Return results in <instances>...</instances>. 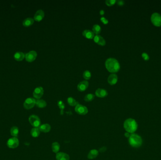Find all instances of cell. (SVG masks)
<instances>
[{"label":"cell","mask_w":161,"mask_h":160,"mask_svg":"<svg viewBox=\"0 0 161 160\" xmlns=\"http://www.w3.org/2000/svg\"><path fill=\"white\" fill-rule=\"evenodd\" d=\"M116 3L119 6H123L124 4V2L122 0H119L118 1H116Z\"/></svg>","instance_id":"35"},{"label":"cell","mask_w":161,"mask_h":160,"mask_svg":"<svg viewBox=\"0 0 161 160\" xmlns=\"http://www.w3.org/2000/svg\"><path fill=\"white\" fill-rule=\"evenodd\" d=\"M67 103L71 106H76L78 104L76 100L72 97H69L67 98Z\"/></svg>","instance_id":"27"},{"label":"cell","mask_w":161,"mask_h":160,"mask_svg":"<svg viewBox=\"0 0 161 160\" xmlns=\"http://www.w3.org/2000/svg\"><path fill=\"white\" fill-rule=\"evenodd\" d=\"M56 159L57 160H69L70 156L67 153L58 152L56 153Z\"/></svg>","instance_id":"13"},{"label":"cell","mask_w":161,"mask_h":160,"mask_svg":"<svg viewBox=\"0 0 161 160\" xmlns=\"http://www.w3.org/2000/svg\"><path fill=\"white\" fill-rule=\"evenodd\" d=\"M95 95L92 93H88L84 96V100L86 102L91 101L94 100Z\"/></svg>","instance_id":"28"},{"label":"cell","mask_w":161,"mask_h":160,"mask_svg":"<svg viewBox=\"0 0 161 160\" xmlns=\"http://www.w3.org/2000/svg\"><path fill=\"white\" fill-rule=\"evenodd\" d=\"M99 13H100V14L102 16L105 14V11L103 10H100V11H99Z\"/></svg>","instance_id":"37"},{"label":"cell","mask_w":161,"mask_h":160,"mask_svg":"<svg viewBox=\"0 0 161 160\" xmlns=\"http://www.w3.org/2000/svg\"><path fill=\"white\" fill-rule=\"evenodd\" d=\"M93 39L94 42L95 43H97L99 45L104 46L106 45V42L105 40L104 39L103 37H102L100 35H96L94 36Z\"/></svg>","instance_id":"14"},{"label":"cell","mask_w":161,"mask_h":160,"mask_svg":"<svg viewBox=\"0 0 161 160\" xmlns=\"http://www.w3.org/2000/svg\"><path fill=\"white\" fill-rule=\"evenodd\" d=\"M60 146L59 144L57 142H54L51 145V148L53 153H57L59 152V151L60 150Z\"/></svg>","instance_id":"24"},{"label":"cell","mask_w":161,"mask_h":160,"mask_svg":"<svg viewBox=\"0 0 161 160\" xmlns=\"http://www.w3.org/2000/svg\"><path fill=\"white\" fill-rule=\"evenodd\" d=\"M152 23L155 26H161V16L158 13H154L151 17Z\"/></svg>","instance_id":"5"},{"label":"cell","mask_w":161,"mask_h":160,"mask_svg":"<svg viewBox=\"0 0 161 160\" xmlns=\"http://www.w3.org/2000/svg\"><path fill=\"white\" fill-rule=\"evenodd\" d=\"M25 55L23 53L17 52L15 54L14 58L17 61H21L24 59Z\"/></svg>","instance_id":"20"},{"label":"cell","mask_w":161,"mask_h":160,"mask_svg":"<svg viewBox=\"0 0 161 160\" xmlns=\"http://www.w3.org/2000/svg\"><path fill=\"white\" fill-rule=\"evenodd\" d=\"M118 81V76L116 74H110L108 79V81L111 85H114L116 84Z\"/></svg>","instance_id":"16"},{"label":"cell","mask_w":161,"mask_h":160,"mask_svg":"<svg viewBox=\"0 0 161 160\" xmlns=\"http://www.w3.org/2000/svg\"><path fill=\"white\" fill-rule=\"evenodd\" d=\"M58 105L60 110V114L63 115L64 110L65 109V105L62 100H59L58 102Z\"/></svg>","instance_id":"29"},{"label":"cell","mask_w":161,"mask_h":160,"mask_svg":"<svg viewBox=\"0 0 161 160\" xmlns=\"http://www.w3.org/2000/svg\"><path fill=\"white\" fill-rule=\"evenodd\" d=\"M40 131L39 128H32L30 131V134L34 138H37L40 134Z\"/></svg>","instance_id":"23"},{"label":"cell","mask_w":161,"mask_h":160,"mask_svg":"<svg viewBox=\"0 0 161 160\" xmlns=\"http://www.w3.org/2000/svg\"><path fill=\"white\" fill-rule=\"evenodd\" d=\"M89 84L88 81L86 80H84L80 82L77 85V89L81 92L85 91L88 88Z\"/></svg>","instance_id":"11"},{"label":"cell","mask_w":161,"mask_h":160,"mask_svg":"<svg viewBox=\"0 0 161 160\" xmlns=\"http://www.w3.org/2000/svg\"><path fill=\"white\" fill-rule=\"evenodd\" d=\"M19 140L16 137H12L8 140L7 145L10 148L14 149L19 146Z\"/></svg>","instance_id":"8"},{"label":"cell","mask_w":161,"mask_h":160,"mask_svg":"<svg viewBox=\"0 0 161 160\" xmlns=\"http://www.w3.org/2000/svg\"><path fill=\"white\" fill-rule=\"evenodd\" d=\"M34 19L31 17L26 18L23 22V25L25 27H29L34 24Z\"/></svg>","instance_id":"21"},{"label":"cell","mask_w":161,"mask_h":160,"mask_svg":"<svg viewBox=\"0 0 161 160\" xmlns=\"http://www.w3.org/2000/svg\"><path fill=\"white\" fill-rule=\"evenodd\" d=\"M106 69L111 73H116L120 69V65L117 60L114 58H109L105 62Z\"/></svg>","instance_id":"1"},{"label":"cell","mask_w":161,"mask_h":160,"mask_svg":"<svg viewBox=\"0 0 161 160\" xmlns=\"http://www.w3.org/2000/svg\"><path fill=\"white\" fill-rule=\"evenodd\" d=\"M142 57L144 58L145 60H148L149 59V57L148 55L146 53H143L142 54Z\"/></svg>","instance_id":"33"},{"label":"cell","mask_w":161,"mask_h":160,"mask_svg":"<svg viewBox=\"0 0 161 160\" xmlns=\"http://www.w3.org/2000/svg\"><path fill=\"white\" fill-rule=\"evenodd\" d=\"M99 151L96 149H92L89 152L87 155V157L90 160L94 159L99 155Z\"/></svg>","instance_id":"18"},{"label":"cell","mask_w":161,"mask_h":160,"mask_svg":"<svg viewBox=\"0 0 161 160\" xmlns=\"http://www.w3.org/2000/svg\"><path fill=\"white\" fill-rule=\"evenodd\" d=\"M106 4L108 6H111L114 5L116 3V0H106Z\"/></svg>","instance_id":"31"},{"label":"cell","mask_w":161,"mask_h":160,"mask_svg":"<svg viewBox=\"0 0 161 160\" xmlns=\"http://www.w3.org/2000/svg\"><path fill=\"white\" fill-rule=\"evenodd\" d=\"M95 95L99 98H105L108 95V92L105 89L98 88L95 91Z\"/></svg>","instance_id":"12"},{"label":"cell","mask_w":161,"mask_h":160,"mask_svg":"<svg viewBox=\"0 0 161 160\" xmlns=\"http://www.w3.org/2000/svg\"><path fill=\"white\" fill-rule=\"evenodd\" d=\"M29 123L34 128H39L41 125V120L36 115H32L28 118Z\"/></svg>","instance_id":"4"},{"label":"cell","mask_w":161,"mask_h":160,"mask_svg":"<svg viewBox=\"0 0 161 160\" xmlns=\"http://www.w3.org/2000/svg\"><path fill=\"white\" fill-rule=\"evenodd\" d=\"M82 34L84 37H85L86 38L88 39H92L94 38V36H95L94 33L91 30H88V29L84 30L82 31Z\"/></svg>","instance_id":"17"},{"label":"cell","mask_w":161,"mask_h":160,"mask_svg":"<svg viewBox=\"0 0 161 160\" xmlns=\"http://www.w3.org/2000/svg\"><path fill=\"white\" fill-rule=\"evenodd\" d=\"M37 56V54L35 51H31L27 53L25 55L26 60L28 62H32L35 60Z\"/></svg>","instance_id":"9"},{"label":"cell","mask_w":161,"mask_h":160,"mask_svg":"<svg viewBox=\"0 0 161 160\" xmlns=\"http://www.w3.org/2000/svg\"><path fill=\"white\" fill-rule=\"evenodd\" d=\"M10 133L13 137H16L18 136L19 133V129L17 126H13L10 130Z\"/></svg>","instance_id":"22"},{"label":"cell","mask_w":161,"mask_h":160,"mask_svg":"<svg viewBox=\"0 0 161 160\" xmlns=\"http://www.w3.org/2000/svg\"><path fill=\"white\" fill-rule=\"evenodd\" d=\"M36 106L39 108H44L46 107L47 103L43 100L38 99L36 100Z\"/></svg>","instance_id":"25"},{"label":"cell","mask_w":161,"mask_h":160,"mask_svg":"<svg viewBox=\"0 0 161 160\" xmlns=\"http://www.w3.org/2000/svg\"><path fill=\"white\" fill-rule=\"evenodd\" d=\"M39 129L40 131L43 132L44 133H47L51 131V126L48 124H44L41 125L39 127Z\"/></svg>","instance_id":"19"},{"label":"cell","mask_w":161,"mask_h":160,"mask_svg":"<svg viewBox=\"0 0 161 160\" xmlns=\"http://www.w3.org/2000/svg\"><path fill=\"white\" fill-rule=\"evenodd\" d=\"M36 104V100L33 98L27 99L24 103V107L26 110H30Z\"/></svg>","instance_id":"6"},{"label":"cell","mask_w":161,"mask_h":160,"mask_svg":"<svg viewBox=\"0 0 161 160\" xmlns=\"http://www.w3.org/2000/svg\"><path fill=\"white\" fill-rule=\"evenodd\" d=\"M129 143L133 148H139L142 145V138L138 134L132 133L129 138Z\"/></svg>","instance_id":"3"},{"label":"cell","mask_w":161,"mask_h":160,"mask_svg":"<svg viewBox=\"0 0 161 160\" xmlns=\"http://www.w3.org/2000/svg\"><path fill=\"white\" fill-rule=\"evenodd\" d=\"M75 111L80 115H85L88 113V109L84 105L78 104L75 107Z\"/></svg>","instance_id":"7"},{"label":"cell","mask_w":161,"mask_h":160,"mask_svg":"<svg viewBox=\"0 0 161 160\" xmlns=\"http://www.w3.org/2000/svg\"><path fill=\"white\" fill-rule=\"evenodd\" d=\"M101 31V26H100L98 24H95L92 27V31L94 33V34H96V35H99Z\"/></svg>","instance_id":"26"},{"label":"cell","mask_w":161,"mask_h":160,"mask_svg":"<svg viewBox=\"0 0 161 160\" xmlns=\"http://www.w3.org/2000/svg\"><path fill=\"white\" fill-rule=\"evenodd\" d=\"M106 149H107V148H106V146H103V147H102L101 148L99 149V151L100 153H104L106 150Z\"/></svg>","instance_id":"34"},{"label":"cell","mask_w":161,"mask_h":160,"mask_svg":"<svg viewBox=\"0 0 161 160\" xmlns=\"http://www.w3.org/2000/svg\"><path fill=\"white\" fill-rule=\"evenodd\" d=\"M100 20H101V21L104 24H108V19H106V17H101V18H100Z\"/></svg>","instance_id":"32"},{"label":"cell","mask_w":161,"mask_h":160,"mask_svg":"<svg viewBox=\"0 0 161 160\" xmlns=\"http://www.w3.org/2000/svg\"><path fill=\"white\" fill-rule=\"evenodd\" d=\"M123 127L125 131L130 134L134 133L138 129V124L135 120L128 118L123 123Z\"/></svg>","instance_id":"2"},{"label":"cell","mask_w":161,"mask_h":160,"mask_svg":"<svg viewBox=\"0 0 161 160\" xmlns=\"http://www.w3.org/2000/svg\"><path fill=\"white\" fill-rule=\"evenodd\" d=\"M44 93L43 88L41 86H39L34 89L33 92L34 97L37 99H40L43 96Z\"/></svg>","instance_id":"10"},{"label":"cell","mask_w":161,"mask_h":160,"mask_svg":"<svg viewBox=\"0 0 161 160\" xmlns=\"http://www.w3.org/2000/svg\"><path fill=\"white\" fill-rule=\"evenodd\" d=\"M91 72H90V71L86 70L85 71H84L83 73V77L84 79L88 80L91 79Z\"/></svg>","instance_id":"30"},{"label":"cell","mask_w":161,"mask_h":160,"mask_svg":"<svg viewBox=\"0 0 161 160\" xmlns=\"http://www.w3.org/2000/svg\"><path fill=\"white\" fill-rule=\"evenodd\" d=\"M44 12L43 10H39L36 11L34 16V20L36 21L40 22L42 20L44 17Z\"/></svg>","instance_id":"15"},{"label":"cell","mask_w":161,"mask_h":160,"mask_svg":"<svg viewBox=\"0 0 161 160\" xmlns=\"http://www.w3.org/2000/svg\"><path fill=\"white\" fill-rule=\"evenodd\" d=\"M130 135V133H128V132H126V133H125V134H124V136H125L126 137V138H129Z\"/></svg>","instance_id":"36"}]
</instances>
